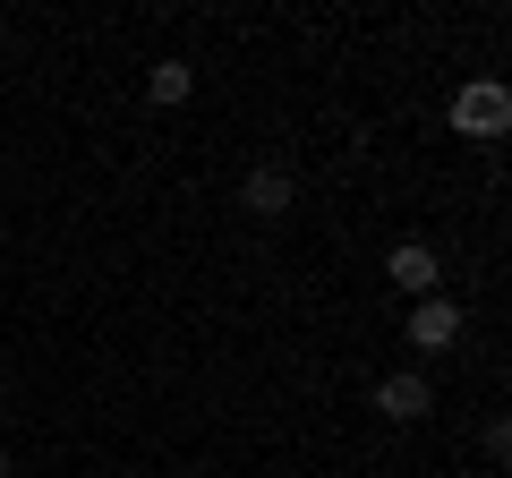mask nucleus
I'll return each mask as SVG.
<instances>
[{
	"label": "nucleus",
	"mask_w": 512,
	"mask_h": 478,
	"mask_svg": "<svg viewBox=\"0 0 512 478\" xmlns=\"http://www.w3.org/2000/svg\"><path fill=\"white\" fill-rule=\"evenodd\" d=\"M453 129L478 137V146H495V137L512 129V86L504 77H470V86L453 94Z\"/></svg>",
	"instance_id": "nucleus-1"
},
{
	"label": "nucleus",
	"mask_w": 512,
	"mask_h": 478,
	"mask_svg": "<svg viewBox=\"0 0 512 478\" xmlns=\"http://www.w3.org/2000/svg\"><path fill=\"white\" fill-rule=\"evenodd\" d=\"M384 274H393V291H402V299H436L444 265H436V248H419V239H402V248L384 257Z\"/></svg>",
	"instance_id": "nucleus-2"
},
{
	"label": "nucleus",
	"mask_w": 512,
	"mask_h": 478,
	"mask_svg": "<svg viewBox=\"0 0 512 478\" xmlns=\"http://www.w3.org/2000/svg\"><path fill=\"white\" fill-rule=\"evenodd\" d=\"M427 402H436V393H427V376H419V368L376 376V410H384V419H427Z\"/></svg>",
	"instance_id": "nucleus-3"
},
{
	"label": "nucleus",
	"mask_w": 512,
	"mask_h": 478,
	"mask_svg": "<svg viewBox=\"0 0 512 478\" xmlns=\"http://www.w3.org/2000/svg\"><path fill=\"white\" fill-rule=\"evenodd\" d=\"M410 342L419 350H453L461 342V299H419V308H410Z\"/></svg>",
	"instance_id": "nucleus-4"
},
{
	"label": "nucleus",
	"mask_w": 512,
	"mask_h": 478,
	"mask_svg": "<svg viewBox=\"0 0 512 478\" xmlns=\"http://www.w3.org/2000/svg\"><path fill=\"white\" fill-rule=\"evenodd\" d=\"M239 205H248V214H291V171H248V188H239Z\"/></svg>",
	"instance_id": "nucleus-5"
},
{
	"label": "nucleus",
	"mask_w": 512,
	"mask_h": 478,
	"mask_svg": "<svg viewBox=\"0 0 512 478\" xmlns=\"http://www.w3.org/2000/svg\"><path fill=\"white\" fill-rule=\"evenodd\" d=\"M188 86H197V69H188V60H154V77H146L154 103H188Z\"/></svg>",
	"instance_id": "nucleus-6"
},
{
	"label": "nucleus",
	"mask_w": 512,
	"mask_h": 478,
	"mask_svg": "<svg viewBox=\"0 0 512 478\" xmlns=\"http://www.w3.org/2000/svg\"><path fill=\"white\" fill-rule=\"evenodd\" d=\"M0 478H18V461H9V453H0Z\"/></svg>",
	"instance_id": "nucleus-7"
}]
</instances>
